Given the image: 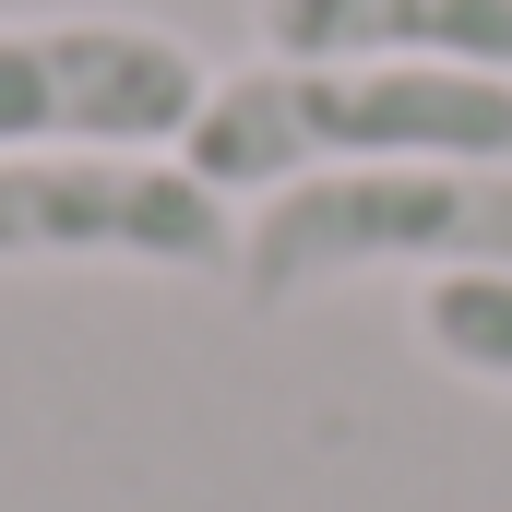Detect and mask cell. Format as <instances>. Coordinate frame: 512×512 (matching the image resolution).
Wrapping results in <instances>:
<instances>
[{
    "label": "cell",
    "instance_id": "6da1fadb",
    "mask_svg": "<svg viewBox=\"0 0 512 512\" xmlns=\"http://www.w3.org/2000/svg\"><path fill=\"white\" fill-rule=\"evenodd\" d=\"M179 155L227 203L322 167H512V84L441 60H239L215 72Z\"/></svg>",
    "mask_w": 512,
    "mask_h": 512
},
{
    "label": "cell",
    "instance_id": "7a4b0ae2",
    "mask_svg": "<svg viewBox=\"0 0 512 512\" xmlns=\"http://www.w3.org/2000/svg\"><path fill=\"white\" fill-rule=\"evenodd\" d=\"M358 274H512V167H322L239 215V298L298 310Z\"/></svg>",
    "mask_w": 512,
    "mask_h": 512
},
{
    "label": "cell",
    "instance_id": "3957f363",
    "mask_svg": "<svg viewBox=\"0 0 512 512\" xmlns=\"http://www.w3.org/2000/svg\"><path fill=\"white\" fill-rule=\"evenodd\" d=\"M215 72L179 24L143 12H0V155H60V143H131L179 155L203 120Z\"/></svg>",
    "mask_w": 512,
    "mask_h": 512
},
{
    "label": "cell",
    "instance_id": "277c9868",
    "mask_svg": "<svg viewBox=\"0 0 512 512\" xmlns=\"http://www.w3.org/2000/svg\"><path fill=\"white\" fill-rule=\"evenodd\" d=\"M24 262H131V274H239V203L191 179V155L60 143L0 155V274Z\"/></svg>",
    "mask_w": 512,
    "mask_h": 512
},
{
    "label": "cell",
    "instance_id": "5b68a950",
    "mask_svg": "<svg viewBox=\"0 0 512 512\" xmlns=\"http://www.w3.org/2000/svg\"><path fill=\"white\" fill-rule=\"evenodd\" d=\"M262 60H441L512 84V0H251Z\"/></svg>",
    "mask_w": 512,
    "mask_h": 512
},
{
    "label": "cell",
    "instance_id": "8992f818",
    "mask_svg": "<svg viewBox=\"0 0 512 512\" xmlns=\"http://www.w3.org/2000/svg\"><path fill=\"white\" fill-rule=\"evenodd\" d=\"M417 346L477 393H512V274H441L417 286Z\"/></svg>",
    "mask_w": 512,
    "mask_h": 512
}]
</instances>
